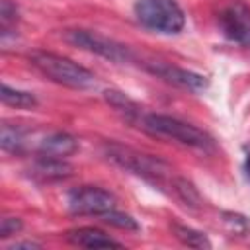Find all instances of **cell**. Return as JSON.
<instances>
[{
	"mask_svg": "<svg viewBox=\"0 0 250 250\" xmlns=\"http://www.w3.org/2000/svg\"><path fill=\"white\" fill-rule=\"evenodd\" d=\"M21 227H23V223L18 217H4L2 223H0V236L2 238H8V236L20 232Z\"/></svg>",
	"mask_w": 250,
	"mask_h": 250,
	"instance_id": "obj_17",
	"label": "cell"
},
{
	"mask_svg": "<svg viewBox=\"0 0 250 250\" xmlns=\"http://www.w3.org/2000/svg\"><path fill=\"white\" fill-rule=\"evenodd\" d=\"M174 232H176L178 240H182L184 244H188L191 248H211L209 238L203 232H199V230H193L189 227H184V225H178L176 223L174 225Z\"/></svg>",
	"mask_w": 250,
	"mask_h": 250,
	"instance_id": "obj_13",
	"label": "cell"
},
{
	"mask_svg": "<svg viewBox=\"0 0 250 250\" xmlns=\"http://www.w3.org/2000/svg\"><path fill=\"white\" fill-rule=\"evenodd\" d=\"M33 174L39 176L41 180H61V178L70 176L72 174V168L62 158L39 156L37 162L33 164Z\"/></svg>",
	"mask_w": 250,
	"mask_h": 250,
	"instance_id": "obj_11",
	"label": "cell"
},
{
	"mask_svg": "<svg viewBox=\"0 0 250 250\" xmlns=\"http://www.w3.org/2000/svg\"><path fill=\"white\" fill-rule=\"evenodd\" d=\"M0 143H2V148H4L6 152H20L21 146H23V135H21L16 127H10V125L6 123V125H2Z\"/></svg>",
	"mask_w": 250,
	"mask_h": 250,
	"instance_id": "obj_14",
	"label": "cell"
},
{
	"mask_svg": "<svg viewBox=\"0 0 250 250\" xmlns=\"http://www.w3.org/2000/svg\"><path fill=\"white\" fill-rule=\"evenodd\" d=\"M29 62L49 80L66 86V88H74V90H86L96 86V76L80 66L78 62L61 57L57 53H49V51H33L29 55Z\"/></svg>",
	"mask_w": 250,
	"mask_h": 250,
	"instance_id": "obj_2",
	"label": "cell"
},
{
	"mask_svg": "<svg viewBox=\"0 0 250 250\" xmlns=\"http://www.w3.org/2000/svg\"><path fill=\"white\" fill-rule=\"evenodd\" d=\"M20 248H39V244L37 242H16L8 250H20Z\"/></svg>",
	"mask_w": 250,
	"mask_h": 250,
	"instance_id": "obj_18",
	"label": "cell"
},
{
	"mask_svg": "<svg viewBox=\"0 0 250 250\" xmlns=\"http://www.w3.org/2000/svg\"><path fill=\"white\" fill-rule=\"evenodd\" d=\"M105 156L113 164L133 172L135 176L150 182L152 186H156L160 189H164V186H172V189H174V184L178 178H172L170 166L156 156L143 154L139 150H133V148H127L121 145H113V143L105 145Z\"/></svg>",
	"mask_w": 250,
	"mask_h": 250,
	"instance_id": "obj_1",
	"label": "cell"
},
{
	"mask_svg": "<svg viewBox=\"0 0 250 250\" xmlns=\"http://www.w3.org/2000/svg\"><path fill=\"white\" fill-rule=\"evenodd\" d=\"M244 170H246V176H248V180H250V146H248V150H246V158H244Z\"/></svg>",
	"mask_w": 250,
	"mask_h": 250,
	"instance_id": "obj_19",
	"label": "cell"
},
{
	"mask_svg": "<svg viewBox=\"0 0 250 250\" xmlns=\"http://www.w3.org/2000/svg\"><path fill=\"white\" fill-rule=\"evenodd\" d=\"M145 131L154 133V135H162V137H170L186 146L191 148H199V150H211L215 146L213 139L201 131L199 127L186 123L178 117H170V115H162V113H146L141 117L139 121Z\"/></svg>",
	"mask_w": 250,
	"mask_h": 250,
	"instance_id": "obj_3",
	"label": "cell"
},
{
	"mask_svg": "<svg viewBox=\"0 0 250 250\" xmlns=\"http://www.w3.org/2000/svg\"><path fill=\"white\" fill-rule=\"evenodd\" d=\"M135 16L146 29L174 35L186 25V14L176 0H137Z\"/></svg>",
	"mask_w": 250,
	"mask_h": 250,
	"instance_id": "obj_4",
	"label": "cell"
},
{
	"mask_svg": "<svg viewBox=\"0 0 250 250\" xmlns=\"http://www.w3.org/2000/svg\"><path fill=\"white\" fill-rule=\"evenodd\" d=\"M66 240L82 248H121L123 244L96 227H78L66 232Z\"/></svg>",
	"mask_w": 250,
	"mask_h": 250,
	"instance_id": "obj_8",
	"label": "cell"
},
{
	"mask_svg": "<svg viewBox=\"0 0 250 250\" xmlns=\"http://www.w3.org/2000/svg\"><path fill=\"white\" fill-rule=\"evenodd\" d=\"M66 39L80 47V49H86L90 53H96L104 59H109L113 62H131L135 61V55L133 51L119 43V41H113L98 31H88V29H70L66 31Z\"/></svg>",
	"mask_w": 250,
	"mask_h": 250,
	"instance_id": "obj_5",
	"label": "cell"
},
{
	"mask_svg": "<svg viewBox=\"0 0 250 250\" xmlns=\"http://www.w3.org/2000/svg\"><path fill=\"white\" fill-rule=\"evenodd\" d=\"M219 25L227 39L242 47H250V6L230 2L219 14Z\"/></svg>",
	"mask_w": 250,
	"mask_h": 250,
	"instance_id": "obj_7",
	"label": "cell"
},
{
	"mask_svg": "<svg viewBox=\"0 0 250 250\" xmlns=\"http://www.w3.org/2000/svg\"><path fill=\"white\" fill-rule=\"evenodd\" d=\"M150 70H152L154 74H158L160 78H164V80H168V82H174V84H178V86L189 88V90H199V88H205V86H207L205 76L195 74V72H189V70H184V68H178V66L154 64V66H150Z\"/></svg>",
	"mask_w": 250,
	"mask_h": 250,
	"instance_id": "obj_10",
	"label": "cell"
},
{
	"mask_svg": "<svg viewBox=\"0 0 250 250\" xmlns=\"http://www.w3.org/2000/svg\"><path fill=\"white\" fill-rule=\"evenodd\" d=\"M2 102L10 107H16V109H31L37 105V100L33 94L29 92H23V90H16L8 84H2Z\"/></svg>",
	"mask_w": 250,
	"mask_h": 250,
	"instance_id": "obj_12",
	"label": "cell"
},
{
	"mask_svg": "<svg viewBox=\"0 0 250 250\" xmlns=\"http://www.w3.org/2000/svg\"><path fill=\"white\" fill-rule=\"evenodd\" d=\"M102 219H104L105 223H109V225H113V227H119V229H125V230H137V229H139L137 221H135L131 215L119 213V211H115V209H111V211H107L105 215H102Z\"/></svg>",
	"mask_w": 250,
	"mask_h": 250,
	"instance_id": "obj_15",
	"label": "cell"
},
{
	"mask_svg": "<svg viewBox=\"0 0 250 250\" xmlns=\"http://www.w3.org/2000/svg\"><path fill=\"white\" fill-rule=\"evenodd\" d=\"M68 209L72 215H105L115 209V197L96 186H80L68 191Z\"/></svg>",
	"mask_w": 250,
	"mask_h": 250,
	"instance_id": "obj_6",
	"label": "cell"
},
{
	"mask_svg": "<svg viewBox=\"0 0 250 250\" xmlns=\"http://www.w3.org/2000/svg\"><path fill=\"white\" fill-rule=\"evenodd\" d=\"M76 150H78V141L62 131L47 135L37 146L39 156H53V158H66Z\"/></svg>",
	"mask_w": 250,
	"mask_h": 250,
	"instance_id": "obj_9",
	"label": "cell"
},
{
	"mask_svg": "<svg viewBox=\"0 0 250 250\" xmlns=\"http://www.w3.org/2000/svg\"><path fill=\"white\" fill-rule=\"evenodd\" d=\"M16 20H18L16 6L10 0H2V6H0V23H2V33L4 35L8 33V27L12 23H16Z\"/></svg>",
	"mask_w": 250,
	"mask_h": 250,
	"instance_id": "obj_16",
	"label": "cell"
}]
</instances>
